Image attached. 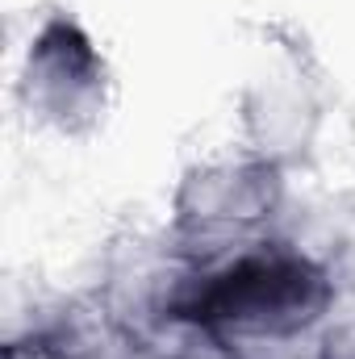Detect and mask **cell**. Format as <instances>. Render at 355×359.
<instances>
[{
    "instance_id": "6da1fadb",
    "label": "cell",
    "mask_w": 355,
    "mask_h": 359,
    "mask_svg": "<svg viewBox=\"0 0 355 359\" xmlns=\"http://www.w3.org/2000/svg\"><path fill=\"white\" fill-rule=\"evenodd\" d=\"M335 284L309 255L288 247H243L230 259L184 280L172 313L213 339L284 343L330 313Z\"/></svg>"
},
{
    "instance_id": "7a4b0ae2",
    "label": "cell",
    "mask_w": 355,
    "mask_h": 359,
    "mask_svg": "<svg viewBox=\"0 0 355 359\" xmlns=\"http://www.w3.org/2000/svg\"><path fill=\"white\" fill-rule=\"evenodd\" d=\"M100 84H105L100 59L72 21H51L29 42L25 92H29V104L42 109V117L59 126H76L92 117L100 104Z\"/></svg>"
},
{
    "instance_id": "3957f363",
    "label": "cell",
    "mask_w": 355,
    "mask_h": 359,
    "mask_svg": "<svg viewBox=\"0 0 355 359\" xmlns=\"http://www.w3.org/2000/svg\"><path fill=\"white\" fill-rule=\"evenodd\" d=\"M280 205V172L272 159L205 168L180 192V226L196 238H217L264 222Z\"/></svg>"
}]
</instances>
